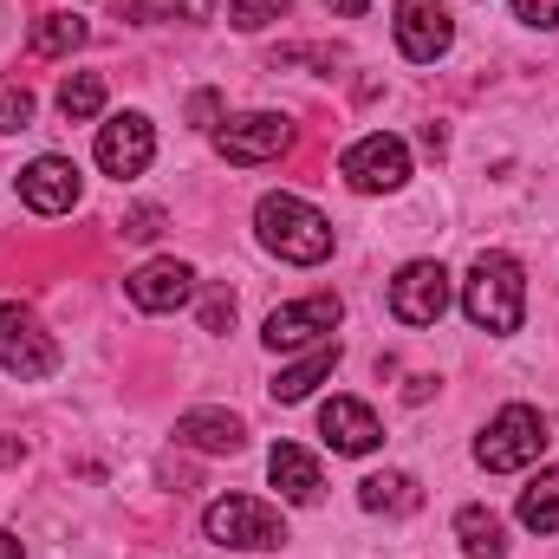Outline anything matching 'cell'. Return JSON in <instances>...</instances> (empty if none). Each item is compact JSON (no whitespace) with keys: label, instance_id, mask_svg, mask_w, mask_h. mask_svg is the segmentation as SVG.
<instances>
[{"label":"cell","instance_id":"6da1fadb","mask_svg":"<svg viewBox=\"0 0 559 559\" xmlns=\"http://www.w3.org/2000/svg\"><path fill=\"white\" fill-rule=\"evenodd\" d=\"M462 312H468L475 332H495V338L521 332V319H527V274H521V261L501 254V248L475 254V267L462 280Z\"/></svg>","mask_w":559,"mask_h":559},{"label":"cell","instance_id":"7a4b0ae2","mask_svg":"<svg viewBox=\"0 0 559 559\" xmlns=\"http://www.w3.org/2000/svg\"><path fill=\"white\" fill-rule=\"evenodd\" d=\"M254 228H261V248L293 261V267H319L332 254V222L312 202H299V195H261Z\"/></svg>","mask_w":559,"mask_h":559},{"label":"cell","instance_id":"3957f363","mask_svg":"<svg viewBox=\"0 0 559 559\" xmlns=\"http://www.w3.org/2000/svg\"><path fill=\"white\" fill-rule=\"evenodd\" d=\"M540 449H547V417H540L534 404H508L501 417L475 436V462H481L488 475L534 468V462H540Z\"/></svg>","mask_w":559,"mask_h":559},{"label":"cell","instance_id":"277c9868","mask_svg":"<svg viewBox=\"0 0 559 559\" xmlns=\"http://www.w3.org/2000/svg\"><path fill=\"white\" fill-rule=\"evenodd\" d=\"M202 534L215 547H235V554H267V547L286 540V521H280L267 501H254V495H222V501H209Z\"/></svg>","mask_w":559,"mask_h":559},{"label":"cell","instance_id":"5b68a950","mask_svg":"<svg viewBox=\"0 0 559 559\" xmlns=\"http://www.w3.org/2000/svg\"><path fill=\"white\" fill-rule=\"evenodd\" d=\"M338 176H345V189H358V195H391V189L411 182V143L391 138V131H371V138H358L338 156Z\"/></svg>","mask_w":559,"mask_h":559},{"label":"cell","instance_id":"8992f818","mask_svg":"<svg viewBox=\"0 0 559 559\" xmlns=\"http://www.w3.org/2000/svg\"><path fill=\"white\" fill-rule=\"evenodd\" d=\"M0 365H7L20 384H39V378L59 371V345L46 338V325H39L33 306H20V299L0 306Z\"/></svg>","mask_w":559,"mask_h":559},{"label":"cell","instance_id":"52a82bcc","mask_svg":"<svg viewBox=\"0 0 559 559\" xmlns=\"http://www.w3.org/2000/svg\"><path fill=\"white\" fill-rule=\"evenodd\" d=\"M338 319H345V306L332 299V293H312V299H286L267 312V345L274 352H312V345H325L332 332H338Z\"/></svg>","mask_w":559,"mask_h":559},{"label":"cell","instance_id":"ba28073f","mask_svg":"<svg viewBox=\"0 0 559 559\" xmlns=\"http://www.w3.org/2000/svg\"><path fill=\"white\" fill-rule=\"evenodd\" d=\"M215 150L228 163H274L293 150V124L280 111H241V118H222L215 124Z\"/></svg>","mask_w":559,"mask_h":559},{"label":"cell","instance_id":"9c48e42d","mask_svg":"<svg viewBox=\"0 0 559 559\" xmlns=\"http://www.w3.org/2000/svg\"><path fill=\"white\" fill-rule=\"evenodd\" d=\"M150 156H156V124L143 111H118L111 124H98V169L105 176L131 182V176L150 169Z\"/></svg>","mask_w":559,"mask_h":559},{"label":"cell","instance_id":"30bf717a","mask_svg":"<svg viewBox=\"0 0 559 559\" xmlns=\"http://www.w3.org/2000/svg\"><path fill=\"white\" fill-rule=\"evenodd\" d=\"M449 267L442 261H411L404 274L391 280V312L404 319V325H436L442 312H449Z\"/></svg>","mask_w":559,"mask_h":559},{"label":"cell","instance_id":"8fae6325","mask_svg":"<svg viewBox=\"0 0 559 559\" xmlns=\"http://www.w3.org/2000/svg\"><path fill=\"white\" fill-rule=\"evenodd\" d=\"M449 46H455V20L442 0H397V52L404 59L436 66Z\"/></svg>","mask_w":559,"mask_h":559},{"label":"cell","instance_id":"7c38bea8","mask_svg":"<svg viewBox=\"0 0 559 559\" xmlns=\"http://www.w3.org/2000/svg\"><path fill=\"white\" fill-rule=\"evenodd\" d=\"M79 195H85V182H79L72 156H33L20 169V202L33 215H66V209H79Z\"/></svg>","mask_w":559,"mask_h":559},{"label":"cell","instance_id":"4fadbf2b","mask_svg":"<svg viewBox=\"0 0 559 559\" xmlns=\"http://www.w3.org/2000/svg\"><path fill=\"white\" fill-rule=\"evenodd\" d=\"M319 436L332 442V455H371L384 442V423H378L371 404H358V397H332L319 411Z\"/></svg>","mask_w":559,"mask_h":559},{"label":"cell","instance_id":"5bb4252c","mask_svg":"<svg viewBox=\"0 0 559 559\" xmlns=\"http://www.w3.org/2000/svg\"><path fill=\"white\" fill-rule=\"evenodd\" d=\"M124 293H131L138 312H176V306L195 299V267L189 261H150L124 280Z\"/></svg>","mask_w":559,"mask_h":559},{"label":"cell","instance_id":"9a60e30c","mask_svg":"<svg viewBox=\"0 0 559 559\" xmlns=\"http://www.w3.org/2000/svg\"><path fill=\"white\" fill-rule=\"evenodd\" d=\"M176 442H189L202 455H241L248 449V423L235 417V411H189V417L176 423Z\"/></svg>","mask_w":559,"mask_h":559},{"label":"cell","instance_id":"2e32d148","mask_svg":"<svg viewBox=\"0 0 559 559\" xmlns=\"http://www.w3.org/2000/svg\"><path fill=\"white\" fill-rule=\"evenodd\" d=\"M267 475H274V488L293 501V508H312V501H319V488H325L319 462H312L299 442H274V455H267Z\"/></svg>","mask_w":559,"mask_h":559},{"label":"cell","instance_id":"e0dca14e","mask_svg":"<svg viewBox=\"0 0 559 559\" xmlns=\"http://www.w3.org/2000/svg\"><path fill=\"white\" fill-rule=\"evenodd\" d=\"M332 371H338V338L312 345L299 365H286V371H280V378H274V404H306V397H312Z\"/></svg>","mask_w":559,"mask_h":559},{"label":"cell","instance_id":"ac0fdd59","mask_svg":"<svg viewBox=\"0 0 559 559\" xmlns=\"http://www.w3.org/2000/svg\"><path fill=\"white\" fill-rule=\"evenodd\" d=\"M417 481L404 468H384V475H365L358 481V508L365 514H417Z\"/></svg>","mask_w":559,"mask_h":559},{"label":"cell","instance_id":"d6986e66","mask_svg":"<svg viewBox=\"0 0 559 559\" xmlns=\"http://www.w3.org/2000/svg\"><path fill=\"white\" fill-rule=\"evenodd\" d=\"M455 540L468 559H508V527L495 508H462L455 514Z\"/></svg>","mask_w":559,"mask_h":559},{"label":"cell","instance_id":"ffe728a7","mask_svg":"<svg viewBox=\"0 0 559 559\" xmlns=\"http://www.w3.org/2000/svg\"><path fill=\"white\" fill-rule=\"evenodd\" d=\"M521 527H527V534H559V462L540 468V475L521 488Z\"/></svg>","mask_w":559,"mask_h":559},{"label":"cell","instance_id":"44dd1931","mask_svg":"<svg viewBox=\"0 0 559 559\" xmlns=\"http://www.w3.org/2000/svg\"><path fill=\"white\" fill-rule=\"evenodd\" d=\"M59 111H66V124H92L105 111V79L98 72H72L59 85Z\"/></svg>","mask_w":559,"mask_h":559},{"label":"cell","instance_id":"7402d4cb","mask_svg":"<svg viewBox=\"0 0 559 559\" xmlns=\"http://www.w3.org/2000/svg\"><path fill=\"white\" fill-rule=\"evenodd\" d=\"M72 46H85V20H79V13H46V20L33 26V52L59 59V52H72Z\"/></svg>","mask_w":559,"mask_h":559},{"label":"cell","instance_id":"603a6c76","mask_svg":"<svg viewBox=\"0 0 559 559\" xmlns=\"http://www.w3.org/2000/svg\"><path fill=\"white\" fill-rule=\"evenodd\" d=\"M215 0H124V13L138 26H169V20H209Z\"/></svg>","mask_w":559,"mask_h":559},{"label":"cell","instance_id":"cb8c5ba5","mask_svg":"<svg viewBox=\"0 0 559 559\" xmlns=\"http://www.w3.org/2000/svg\"><path fill=\"white\" fill-rule=\"evenodd\" d=\"M274 20H286V0H228V26H241V33H261Z\"/></svg>","mask_w":559,"mask_h":559},{"label":"cell","instance_id":"d4e9b609","mask_svg":"<svg viewBox=\"0 0 559 559\" xmlns=\"http://www.w3.org/2000/svg\"><path fill=\"white\" fill-rule=\"evenodd\" d=\"M26 124H33V92L7 79L0 85V131H26Z\"/></svg>","mask_w":559,"mask_h":559},{"label":"cell","instance_id":"484cf974","mask_svg":"<svg viewBox=\"0 0 559 559\" xmlns=\"http://www.w3.org/2000/svg\"><path fill=\"white\" fill-rule=\"evenodd\" d=\"M118 235H124V241H156V235H163V209H156V202L131 209V215L118 222Z\"/></svg>","mask_w":559,"mask_h":559},{"label":"cell","instance_id":"4316f807","mask_svg":"<svg viewBox=\"0 0 559 559\" xmlns=\"http://www.w3.org/2000/svg\"><path fill=\"white\" fill-rule=\"evenodd\" d=\"M235 325V293H209L202 299V332H228Z\"/></svg>","mask_w":559,"mask_h":559},{"label":"cell","instance_id":"83f0119b","mask_svg":"<svg viewBox=\"0 0 559 559\" xmlns=\"http://www.w3.org/2000/svg\"><path fill=\"white\" fill-rule=\"evenodd\" d=\"M514 20H527V26H559V0H514Z\"/></svg>","mask_w":559,"mask_h":559},{"label":"cell","instance_id":"f1b7e54d","mask_svg":"<svg viewBox=\"0 0 559 559\" xmlns=\"http://www.w3.org/2000/svg\"><path fill=\"white\" fill-rule=\"evenodd\" d=\"M215 118H222V98L215 92H195L189 98V124H215Z\"/></svg>","mask_w":559,"mask_h":559},{"label":"cell","instance_id":"f546056e","mask_svg":"<svg viewBox=\"0 0 559 559\" xmlns=\"http://www.w3.org/2000/svg\"><path fill=\"white\" fill-rule=\"evenodd\" d=\"M0 559H26V547H20V534H7V527H0Z\"/></svg>","mask_w":559,"mask_h":559},{"label":"cell","instance_id":"4dcf8cb0","mask_svg":"<svg viewBox=\"0 0 559 559\" xmlns=\"http://www.w3.org/2000/svg\"><path fill=\"white\" fill-rule=\"evenodd\" d=\"M332 13H371V0H325Z\"/></svg>","mask_w":559,"mask_h":559}]
</instances>
